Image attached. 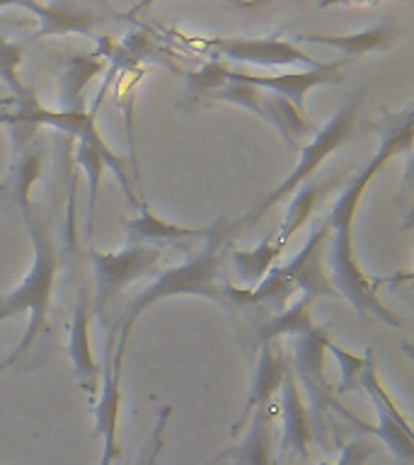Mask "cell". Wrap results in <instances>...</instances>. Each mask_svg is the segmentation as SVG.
I'll list each match as a JSON object with an SVG mask.
<instances>
[{
    "label": "cell",
    "instance_id": "1",
    "mask_svg": "<svg viewBox=\"0 0 414 465\" xmlns=\"http://www.w3.org/2000/svg\"><path fill=\"white\" fill-rule=\"evenodd\" d=\"M412 145V112H407L395 126L380 141V148L376 155L349 180V184L341 189L337 196L332 211L327 213V242H325V272L327 279L337 291V296H344L351 303L361 318L383 320L385 325L402 327L405 322L388 311V305L378 298V282H373L369 274H363V269L356 262L354 250V218L359 211V203L363 199V192L370 184V180L380 173V167L398 153H409Z\"/></svg>",
    "mask_w": 414,
    "mask_h": 465
},
{
    "label": "cell",
    "instance_id": "2",
    "mask_svg": "<svg viewBox=\"0 0 414 465\" xmlns=\"http://www.w3.org/2000/svg\"><path fill=\"white\" fill-rule=\"evenodd\" d=\"M225 242H228V223L216 221L209 228V232L202 238V247L187 262H182L180 267L163 272L151 286H145L126 305V311L122 315V325H119V344H116V351L112 354V361L123 363V351H126L131 330L136 325V320L141 318V312L148 311L158 301L194 296L209 298L213 303L231 308V301H228V286H231V282L223 274Z\"/></svg>",
    "mask_w": 414,
    "mask_h": 465
},
{
    "label": "cell",
    "instance_id": "3",
    "mask_svg": "<svg viewBox=\"0 0 414 465\" xmlns=\"http://www.w3.org/2000/svg\"><path fill=\"white\" fill-rule=\"evenodd\" d=\"M25 223H27L29 238H32V245H34V262H32V269L22 279L20 286L5 293V296H0V322H5V320L15 318V315H29V322L17 349L7 356L5 361L0 363V371H5L22 354H27L29 347L36 341V337L46 330L54 283H56L58 252L49 235V228L36 218L34 211L25 216Z\"/></svg>",
    "mask_w": 414,
    "mask_h": 465
},
{
    "label": "cell",
    "instance_id": "4",
    "mask_svg": "<svg viewBox=\"0 0 414 465\" xmlns=\"http://www.w3.org/2000/svg\"><path fill=\"white\" fill-rule=\"evenodd\" d=\"M361 94L363 90H359V93H356L354 97H351V100H349L347 104L325 124V126H322V129L312 134L310 143H305L303 148H301V158H298V165L293 167V173H291L279 187L271 189V192L261 199V203H257V206L250 211V216L242 221V225L257 223L269 209H274L276 203L283 202L289 194H293L303 182L312 180V173H315L334 151H340L341 145L354 138L356 119H359V112H361Z\"/></svg>",
    "mask_w": 414,
    "mask_h": 465
},
{
    "label": "cell",
    "instance_id": "5",
    "mask_svg": "<svg viewBox=\"0 0 414 465\" xmlns=\"http://www.w3.org/2000/svg\"><path fill=\"white\" fill-rule=\"evenodd\" d=\"M90 262L94 272L93 315H100L129 283L143 279L158 269L163 262V247L145 242H126L119 252H97L90 250Z\"/></svg>",
    "mask_w": 414,
    "mask_h": 465
},
{
    "label": "cell",
    "instance_id": "6",
    "mask_svg": "<svg viewBox=\"0 0 414 465\" xmlns=\"http://www.w3.org/2000/svg\"><path fill=\"white\" fill-rule=\"evenodd\" d=\"M363 371L361 378H359V388L361 391L369 392L370 402L376 407L378 421L373 427H369L366 421L356 420L354 414L347 412V410H341L337 405V412L341 417H347L351 424L356 427H361L366 434H373L378 441H383L388 449L392 450V456L398 458L399 463H409L414 458V439H412V427H409V421L402 417V412L395 405V400L390 398V392L385 391L383 383H380V378H378L376 371V359H373V349H366V356H363Z\"/></svg>",
    "mask_w": 414,
    "mask_h": 465
},
{
    "label": "cell",
    "instance_id": "7",
    "mask_svg": "<svg viewBox=\"0 0 414 465\" xmlns=\"http://www.w3.org/2000/svg\"><path fill=\"white\" fill-rule=\"evenodd\" d=\"M330 334L322 327H315L310 332L291 337V349H293V376L303 392L305 407L310 412L312 427H325L327 407H337V400L332 395L330 381L325 373V354Z\"/></svg>",
    "mask_w": 414,
    "mask_h": 465
},
{
    "label": "cell",
    "instance_id": "8",
    "mask_svg": "<svg viewBox=\"0 0 414 465\" xmlns=\"http://www.w3.org/2000/svg\"><path fill=\"white\" fill-rule=\"evenodd\" d=\"M347 61H332V64H322L320 68L312 71H298V73H283V75H250V73L231 71L228 65L223 68V80L228 83H247V85L260 87L271 94H279L286 102H291L293 107L305 114V94L310 93L312 87L320 85H334L341 83V68Z\"/></svg>",
    "mask_w": 414,
    "mask_h": 465
},
{
    "label": "cell",
    "instance_id": "9",
    "mask_svg": "<svg viewBox=\"0 0 414 465\" xmlns=\"http://www.w3.org/2000/svg\"><path fill=\"white\" fill-rule=\"evenodd\" d=\"M209 46L232 64L264 65V68L305 65V71L322 65V61L312 58L298 44L283 42L276 36H269V39H211Z\"/></svg>",
    "mask_w": 414,
    "mask_h": 465
},
{
    "label": "cell",
    "instance_id": "10",
    "mask_svg": "<svg viewBox=\"0 0 414 465\" xmlns=\"http://www.w3.org/2000/svg\"><path fill=\"white\" fill-rule=\"evenodd\" d=\"M281 441L276 458H283L289 450H296L301 460H310V441L315 436L312 420L305 407L303 392L298 388L293 371H286L281 383Z\"/></svg>",
    "mask_w": 414,
    "mask_h": 465
},
{
    "label": "cell",
    "instance_id": "11",
    "mask_svg": "<svg viewBox=\"0 0 414 465\" xmlns=\"http://www.w3.org/2000/svg\"><path fill=\"white\" fill-rule=\"evenodd\" d=\"M15 131V160H13V180L7 187H13L15 199L20 203L22 216L34 211L32 206V187L39 180L44 165V143L36 136L34 126L10 124Z\"/></svg>",
    "mask_w": 414,
    "mask_h": 465
},
{
    "label": "cell",
    "instance_id": "12",
    "mask_svg": "<svg viewBox=\"0 0 414 465\" xmlns=\"http://www.w3.org/2000/svg\"><path fill=\"white\" fill-rule=\"evenodd\" d=\"M27 13H34L42 27L36 29L32 39L54 35H83L93 36L94 27L100 25V17L90 5L78 3H13Z\"/></svg>",
    "mask_w": 414,
    "mask_h": 465
},
{
    "label": "cell",
    "instance_id": "13",
    "mask_svg": "<svg viewBox=\"0 0 414 465\" xmlns=\"http://www.w3.org/2000/svg\"><path fill=\"white\" fill-rule=\"evenodd\" d=\"M90 320H93L90 293H87L85 289H80L78 301H75V311H73L71 337H68V354H71L75 373H78L80 388H83L87 395H94V392H97V383H100V366H97L93 354Z\"/></svg>",
    "mask_w": 414,
    "mask_h": 465
},
{
    "label": "cell",
    "instance_id": "14",
    "mask_svg": "<svg viewBox=\"0 0 414 465\" xmlns=\"http://www.w3.org/2000/svg\"><path fill=\"white\" fill-rule=\"evenodd\" d=\"M286 371H289V359H286L281 351L276 354L274 347H271V341L260 344V359H257V371H254L252 388H250V395H247L245 410H242V414H240L238 420H235V424H232V434H238L240 429L245 427L247 420H250V414H252L254 410L271 405V400H274L276 392L281 391Z\"/></svg>",
    "mask_w": 414,
    "mask_h": 465
},
{
    "label": "cell",
    "instance_id": "15",
    "mask_svg": "<svg viewBox=\"0 0 414 465\" xmlns=\"http://www.w3.org/2000/svg\"><path fill=\"white\" fill-rule=\"evenodd\" d=\"M402 29L395 20H385L376 27L361 29V32H351V35H298L296 39L301 44H322V46H332L340 49L347 56H363V54H373V51L390 49L392 44L398 42Z\"/></svg>",
    "mask_w": 414,
    "mask_h": 465
},
{
    "label": "cell",
    "instance_id": "16",
    "mask_svg": "<svg viewBox=\"0 0 414 465\" xmlns=\"http://www.w3.org/2000/svg\"><path fill=\"white\" fill-rule=\"evenodd\" d=\"M119 381H122V363L112 361V351H107V361H104V391L102 398L94 407V431L102 436L104 449L112 453H122V443L116 436L119 429V407H122V391H119Z\"/></svg>",
    "mask_w": 414,
    "mask_h": 465
},
{
    "label": "cell",
    "instance_id": "17",
    "mask_svg": "<svg viewBox=\"0 0 414 465\" xmlns=\"http://www.w3.org/2000/svg\"><path fill=\"white\" fill-rule=\"evenodd\" d=\"M104 71L102 54H78L65 61L61 71V87H58V107L56 112H85L83 94L87 85Z\"/></svg>",
    "mask_w": 414,
    "mask_h": 465
},
{
    "label": "cell",
    "instance_id": "18",
    "mask_svg": "<svg viewBox=\"0 0 414 465\" xmlns=\"http://www.w3.org/2000/svg\"><path fill=\"white\" fill-rule=\"evenodd\" d=\"M274 405L260 407L242 443L235 449L223 450L221 458H232L238 465H271L274 460Z\"/></svg>",
    "mask_w": 414,
    "mask_h": 465
},
{
    "label": "cell",
    "instance_id": "19",
    "mask_svg": "<svg viewBox=\"0 0 414 465\" xmlns=\"http://www.w3.org/2000/svg\"><path fill=\"white\" fill-rule=\"evenodd\" d=\"M141 213L136 218H129L123 221L126 231H129V242H145V245H167V242H174V240H194L203 238L209 228H182V225L167 223L163 218H158L148 206H141Z\"/></svg>",
    "mask_w": 414,
    "mask_h": 465
},
{
    "label": "cell",
    "instance_id": "20",
    "mask_svg": "<svg viewBox=\"0 0 414 465\" xmlns=\"http://www.w3.org/2000/svg\"><path fill=\"white\" fill-rule=\"evenodd\" d=\"M264 122H269L279 131V136L283 138V143L289 145L296 151L298 143L303 141V138L312 136L315 134V126H312L305 114H301L291 102H286L279 94H271L264 90V97H261V109L260 114Z\"/></svg>",
    "mask_w": 414,
    "mask_h": 465
},
{
    "label": "cell",
    "instance_id": "21",
    "mask_svg": "<svg viewBox=\"0 0 414 465\" xmlns=\"http://www.w3.org/2000/svg\"><path fill=\"white\" fill-rule=\"evenodd\" d=\"M332 187V182H318L308 180L303 182L301 187L293 192V199L289 203V211H286V218H283L281 231H279V238L276 242L281 247L289 245V240L293 238V232H298L305 225V221L315 213V209L320 206V202L325 199V194Z\"/></svg>",
    "mask_w": 414,
    "mask_h": 465
},
{
    "label": "cell",
    "instance_id": "22",
    "mask_svg": "<svg viewBox=\"0 0 414 465\" xmlns=\"http://www.w3.org/2000/svg\"><path fill=\"white\" fill-rule=\"evenodd\" d=\"M312 301L310 296H298L293 305H286L279 315L271 318L260 327V344L274 341L276 337H296V334L310 332L318 327V322L312 320Z\"/></svg>",
    "mask_w": 414,
    "mask_h": 465
},
{
    "label": "cell",
    "instance_id": "23",
    "mask_svg": "<svg viewBox=\"0 0 414 465\" xmlns=\"http://www.w3.org/2000/svg\"><path fill=\"white\" fill-rule=\"evenodd\" d=\"M281 252L283 247L276 242L274 235H267L264 242L252 252H232V264L242 282L260 283L274 269V262L279 260Z\"/></svg>",
    "mask_w": 414,
    "mask_h": 465
},
{
    "label": "cell",
    "instance_id": "24",
    "mask_svg": "<svg viewBox=\"0 0 414 465\" xmlns=\"http://www.w3.org/2000/svg\"><path fill=\"white\" fill-rule=\"evenodd\" d=\"M22 58H25V44L0 35V83H5L20 102L32 93L20 78Z\"/></svg>",
    "mask_w": 414,
    "mask_h": 465
},
{
    "label": "cell",
    "instance_id": "25",
    "mask_svg": "<svg viewBox=\"0 0 414 465\" xmlns=\"http://www.w3.org/2000/svg\"><path fill=\"white\" fill-rule=\"evenodd\" d=\"M327 351L337 359L340 363V388L337 392H349V391H356L359 388V378H361V371H363V356H356L347 349H341L337 341H327Z\"/></svg>",
    "mask_w": 414,
    "mask_h": 465
},
{
    "label": "cell",
    "instance_id": "26",
    "mask_svg": "<svg viewBox=\"0 0 414 465\" xmlns=\"http://www.w3.org/2000/svg\"><path fill=\"white\" fill-rule=\"evenodd\" d=\"M380 446L373 439H351L341 446L340 460L334 463H320V465H366L370 458L376 456Z\"/></svg>",
    "mask_w": 414,
    "mask_h": 465
},
{
    "label": "cell",
    "instance_id": "27",
    "mask_svg": "<svg viewBox=\"0 0 414 465\" xmlns=\"http://www.w3.org/2000/svg\"><path fill=\"white\" fill-rule=\"evenodd\" d=\"M119 453H112V450H102V460L100 465H114V460H119Z\"/></svg>",
    "mask_w": 414,
    "mask_h": 465
},
{
    "label": "cell",
    "instance_id": "28",
    "mask_svg": "<svg viewBox=\"0 0 414 465\" xmlns=\"http://www.w3.org/2000/svg\"><path fill=\"white\" fill-rule=\"evenodd\" d=\"M7 102L10 100H0V104H7ZM3 192H7V184H0V194H3Z\"/></svg>",
    "mask_w": 414,
    "mask_h": 465
},
{
    "label": "cell",
    "instance_id": "29",
    "mask_svg": "<svg viewBox=\"0 0 414 465\" xmlns=\"http://www.w3.org/2000/svg\"><path fill=\"white\" fill-rule=\"evenodd\" d=\"M5 7H15L13 3H0V10H5Z\"/></svg>",
    "mask_w": 414,
    "mask_h": 465
}]
</instances>
